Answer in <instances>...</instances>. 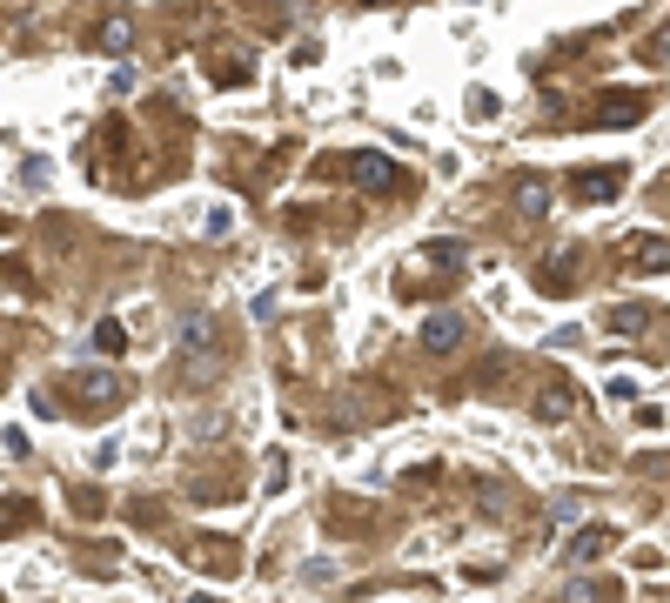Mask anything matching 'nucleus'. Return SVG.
I'll list each match as a JSON object with an SVG mask.
<instances>
[{
  "label": "nucleus",
  "instance_id": "1",
  "mask_svg": "<svg viewBox=\"0 0 670 603\" xmlns=\"http://www.w3.org/2000/svg\"><path fill=\"white\" fill-rule=\"evenodd\" d=\"M624 161H610V168H577V175H570V195L583 201V208H603V201H617L624 195Z\"/></svg>",
  "mask_w": 670,
  "mask_h": 603
},
{
  "label": "nucleus",
  "instance_id": "2",
  "mask_svg": "<svg viewBox=\"0 0 670 603\" xmlns=\"http://www.w3.org/2000/svg\"><path fill=\"white\" fill-rule=\"evenodd\" d=\"M644 114H650V101L637 88H603L590 121H597V128H630V121H644Z\"/></svg>",
  "mask_w": 670,
  "mask_h": 603
},
{
  "label": "nucleus",
  "instance_id": "3",
  "mask_svg": "<svg viewBox=\"0 0 670 603\" xmlns=\"http://www.w3.org/2000/svg\"><path fill=\"white\" fill-rule=\"evenodd\" d=\"M349 181H356V188H369V195H396V188H402V168L389 155H376V148H369V155H349Z\"/></svg>",
  "mask_w": 670,
  "mask_h": 603
},
{
  "label": "nucleus",
  "instance_id": "4",
  "mask_svg": "<svg viewBox=\"0 0 670 603\" xmlns=\"http://www.w3.org/2000/svg\"><path fill=\"white\" fill-rule=\"evenodd\" d=\"M121 376H74V409L81 416H101V409H121Z\"/></svg>",
  "mask_w": 670,
  "mask_h": 603
},
{
  "label": "nucleus",
  "instance_id": "5",
  "mask_svg": "<svg viewBox=\"0 0 670 603\" xmlns=\"http://www.w3.org/2000/svg\"><path fill=\"white\" fill-rule=\"evenodd\" d=\"M610 543H617V530H610V523H583L577 536H570V543H563V563H597V557H610Z\"/></svg>",
  "mask_w": 670,
  "mask_h": 603
},
{
  "label": "nucleus",
  "instance_id": "6",
  "mask_svg": "<svg viewBox=\"0 0 670 603\" xmlns=\"http://www.w3.org/2000/svg\"><path fill=\"white\" fill-rule=\"evenodd\" d=\"M617 262L637 275V268H670V235H630L624 248H617Z\"/></svg>",
  "mask_w": 670,
  "mask_h": 603
},
{
  "label": "nucleus",
  "instance_id": "7",
  "mask_svg": "<svg viewBox=\"0 0 670 603\" xmlns=\"http://www.w3.org/2000/svg\"><path fill=\"white\" fill-rule=\"evenodd\" d=\"M536 289L543 295H577V248H557L550 262L536 268Z\"/></svg>",
  "mask_w": 670,
  "mask_h": 603
},
{
  "label": "nucleus",
  "instance_id": "8",
  "mask_svg": "<svg viewBox=\"0 0 670 603\" xmlns=\"http://www.w3.org/2000/svg\"><path fill=\"white\" fill-rule=\"evenodd\" d=\"M456 342H463V315H456V309L423 315V349H429V356H449Z\"/></svg>",
  "mask_w": 670,
  "mask_h": 603
},
{
  "label": "nucleus",
  "instance_id": "9",
  "mask_svg": "<svg viewBox=\"0 0 670 603\" xmlns=\"http://www.w3.org/2000/svg\"><path fill=\"white\" fill-rule=\"evenodd\" d=\"M208 356H215V322H208V315H188V329H181V362L201 369Z\"/></svg>",
  "mask_w": 670,
  "mask_h": 603
},
{
  "label": "nucleus",
  "instance_id": "10",
  "mask_svg": "<svg viewBox=\"0 0 670 603\" xmlns=\"http://www.w3.org/2000/svg\"><path fill=\"white\" fill-rule=\"evenodd\" d=\"M570 409H577V389H570V382H543V396H536V423H563V416H570Z\"/></svg>",
  "mask_w": 670,
  "mask_h": 603
},
{
  "label": "nucleus",
  "instance_id": "11",
  "mask_svg": "<svg viewBox=\"0 0 670 603\" xmlns=\"http://www.w3.org/2000/svg\"><path fill=\"white\" fill-rule=\"evenodd\" d=\"M543 208H550V181L523 175V181H516V215H543Z\"/></svg>",
  "mask_w": 670,
  "mask_h": 603
},
{
  "label": "nucleus",
  "instance_id": "12",
  "mask_svg": "<svg viewBox=\"0 0 670 603\" xmlns=\"http://www.w3.org/2000/svg\"><path fill=\"white\" fill-rule=\"evenodd\" d=\"M128 41H134V27L121 21V14H114V21H101V27H94V47H101V54H128Z\"/></svg>",
  "mask_w": 670,
  "mask_h": 603
},
{
  "label": "nucleus",
  "instance_id": "13",
  "mask_svg": "<svg viewBox=\"0 0 670 603\" xmlns=\"http://www.w3.org/2000/svg\"><path fill=\"white\" fill-rule=\"evenodd\" d=\"M603 322H610V329H617V335H637V329H644V322H657V309H644V302H624V309H610V315H603Z\"/></svg>",
  "mask_w": 670,
  "mask_h": 603
},
{
  "label": "nucleus",
  "instance_id": "14",
  "mask_svg": "<svg viewBox=\"0 0 670 603\" xmlns=\"http://www.w3.org/2000/svg\"><path fill=\"white\" fill-rule=\"evenodd\" d=\"M94 349H101V356H121V349H128V329H121L114 315H101V322H94Z\"/></svg>",
  "mask_w": 670,
  "mask_h": 603
},
{
  "label": "nucleus",
  "instance_id": "15",
  "mask_svg": "<svg viewBox=\"0 0 670 603\" xmlns=\"http://www.w3.org/2000/svg\"><path fill=\"white\" fill-rule=\"evenodd\" d=\"M208 81H215V88H248V81H255V67H248V61H222V67L208 61Z\"/></svg>",
  "mask_w": 670,
  "mask_h": 603
},
{
  "label": "nucleus",
  "instance_id": "16",
  "mask_svg": "<svg viewBox=\"0 0 670 603\" xmlns=\"http://www.w3.org/2000/svg\"><path fill=\"white\" fill-rule=\"evenodd\" d=\"M423 262H429V268H463V262H469V248H463V242H429V248H423Z\"/></svg>",
  "mask_w": 670,
  "mask_h": 603
},
{
  "label": "nucleus",
  "instance_id": "17",
  "mask_svg": "<svg viewBox=\"0 0 670 603\" xmlns=\"http://www.w3.org/2000/svg\"><path fill=\"white\" fill-rule=\"evenodd\" d=\"M644 61L670 67V21H664V27H657V34H650V41H644Z\"/></svg>",
  "mask_w": 670,
  "mask_h": 603
},
{
  "label": "nucleus",
  "instance_id": "18",
  "mask_svg": "<svg viewBox=\"0 0 670 603\" xmlns=\"http://www.w3.org/2000/svg\"><path fill=\"white\" fill-rule=\"evenodd\" d=\"M201 228H208V235H228V228H235V208H208V222Z\"/></svg>",
  "mask_w": 670,
  "mask_h": 603
}]
</instances>
